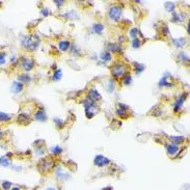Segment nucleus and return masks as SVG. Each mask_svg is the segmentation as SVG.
I'll return each mask as SVG.
<instances>
[{
  "mask_svg": "<svg viewBox=\"0 0 190 190\" xmlns=\"http://www.w3.org/2000/svg\"><path fill=\"white\" fill-rule=\"evenodd\" d=\"M12 187V183L11 182H9V181H4V182H2V188L4 190H7V189H9V188Z\"/></svg>",
  "mask_w": 190,
  "mask_h": 190,
  "instance_id": "obj_24",
  "label": "nucleus"
},
{
  "mask_svg": "<svg viewBox=\"0 0 190 190\" xmlns=\"http://www.w3.org/2000/svg\"><path fill=\"white\" fill-rule=\"evenodd\" d=\"M187 96H188V94H184V96H182L179 100H177V102L175 103V106H173V110H175V112H178L180 109H181L182 105H183L184 101H185V99H186Z\"/></svg>",
  "mask_w": 190,
  "mask_h": 190,
  "instance_id": "obj_9",
  "label": "nucleus"
},
{
  "mask_svg": "<svg viewBox=\"0 0 190 190\" xmlns=\"http://www.w3.org/2000/svg\"><path fill=\"white\" fill-rule=\"evenodd\" d=\"M179 146H177V144H168L166 146V151H167V154L169 155V156H175V155L178 154V152H179Z\"/></svg>",
  "mask_w": 190,
  "mask_h": 190,
  "instance_id": "obj_8",
  "label": "nucleus"
},
{
  "mask_svg": "<svg viewBox=\"0 0 190 190\" xmlns=\"http://www.w3.org/2000/svg\"><path fill=\"white\" fill-rule=\"evenodd\" d=\"M70 46H71V43L68 42V41H61L58 44V47L61 51H68Z\"/></svg>",
  "mask_w": 190,
  "mask_h": 190,
  "instance_id": "obj_13",
  "label": "nucleus"
},
{
  "mask_svg": "<svg viewBox=\"0 0 190 190\" xmlns=\"http://www.w3.org/2000/svg\"><path fill=\"white\" fill-rule=\"evenodd\" d=\"M87 97H88V99L91 100V102H97L99 101V100H101V95L99 94V91H96L95 88L91 89V91H88V94H87Z\"/></svg>",
  "mask_w": 190,
  "mask_h": 190,
  "instance_id": "obj_7",
  "label": "nucleus"
},
{
  "mask_svg": "<svg viewBox=\"0 0 190 190\" xmlns=\"http://www.w3.org/2000/svg\"><path fill=\"white\" fill-rule=\"evenodd\" d=\"M2 137V131H1V130H0V138Z\"/></svg>",
  "mask_w": 190,
  "mask_h": 190,
  "instance_id": "obj_33",
  "label": "nucleus"
},
{
  "mask_svg": "<svg viewBox=\"0 0 190 190\" xmlns=\"http://www.w3.org/2000/svg\"><path fill=\"white\" fill-rule=\"evenodd\" d=\"M123 80H124V83H125V84H126V85H129L130 83H131L132 79H131V76H130V75H126V76H124Z\"/></svg>",
  "mask_w": 190,
  "mask_h": 190,
  "instance_id": "obj_23",
  "label": "nucleus"
},
{
  "mask_svg": "<svg viewBox=\"0 0 190 190\" xmlns=\"http://www.w3.org/2000/svg\"><path fill=\"white\" fill-rule=\"evenodd\" d=\"M46 190H56L55 188H53V187H49V188H47Z\"/></svg>",
  "mask_w": 190,
  "mask_h": 190,
  "instance_id": "obj_31",
  "label": "nucleus"
},
{
  "mask_svg": "<svg viewBox=\"0 0 190 190\" xmlns=\"http://www.w3.org/2000/svg\"><path fill=\"white\" fill-rule=\"evenodd\" d=\"M104 29V26L102 25V24H96L95 26H94V30H95L97 33H101L102 31H103Z\"/></svg>",
  "mask_w": 190,
  "mask_h": 190,
  "instance_id": "obj_20",
  "label": "nucleus"
},
{
  "mask_svg": "<svg viewBox=\"0 0 190 190\" xmlns=\"http://www.w3.org/2000/svg\"><path fill=\"white\" fill-rule=\"evenodd\" d=\"M130 36H131V38H137V36H138V29L137 28H132L131 30H130Z\"/></svg>",
  "mask_w": 190,
  "mask_h": 190,
  "instance_id": "obj_21",
  "label": "nucleus"
},
{
  "mask_svg": "<svg viewBox=\"0 0 190 190\" xmlns=\"http://www.w3.org/2000/svg\"><path fill=\"white\" fill-rule=\"evenodd\" d=\"M159 84H160V86H169V83L167 82V78L166 77H164V78H162V80L160 81V83H159Z\"/></svg>",
  "mask_w": 190,
  "mask_h": 190,
  "instance_id": "obj_27",
  "label": "nucleus"
},
{
  "mask_svg": "<svg viewBox=\"0 0 190 190\" xmlns=\"http://www.w3.org/2000/svg\"><path fill=\"white\" fill-rule=\"evenodd\" d=\"M55 3H56L57 5H61L63 2H62V1H55Z\"/></svg>",
  "mask_w": 190,
  "mask_h": 190,
  "instance_id": "obj_30",
  "label": "nucleus"
},
{
  "mask_svg": "<svg viewBox=\"0 0 190 190\" xmlns=\"http://www.w3.org/2000/svg\"><path fill=\"white\" fill-rule=\"evenodd\" d=\"M20 80L23 81V82H28V81L30 80V78L27 75H21V76H20Z\"/></svg>",
  "mask_w": 190,
  "mask_h": 190,
  "instance_id": "obj_29",
  "label": "nucleus"
},
{
  "mask_svg": "<svg viewBox=\"0 0 190 190\" xmlns=\"http://www.w3.org/2000/svg\"><path fill=\"white\" fill-rule=\"evenodd\" d=\"M11 190H20V189H19V188H18V187H13Z\"/></svg>",
  "mask_w": 190,
  "mask_h": 190,
  "instance_id": "obj_32",
  "label": "nucleus"
},
{
  "mask_svg": "<svg viewBox=\"0 0 190 190\" xmlns=\"http://www.w3.org/2000/svg\"><path fill=\"white\" fill-rule=\"evenodd\" d=\"M94 163L99 167H104V166H106V165L109 164L110 160L108 158H106V157L102 156V155H98V156H96L95 160H94Z\"/></svg>",
  "mask_w": 190,
  "mask_h": 190,
  "instance_id": "obj_6",
  "label": "nucleus"
},
{
  "mask_svg": "<svg viewBox=\"0 0 190 190\" xmlns=\"http://www.w3.org/2000/svg\"><path fill=\"white\" fill-rule=\"evenodd\" d=\"M22 44L25 48L29 49V50H34L38 47V42L36 38H32L31 36H25L22 40Z\"/></svg>",
  "mask_w": 190,
  "mask_h": 190,
  "instance_id": "obj_4",
  "label": "nucleus"
},
{
  "mask_svg": "<svg viewBox=\"0 0 190 190\" xmlns=\"http://www.w3.org/2000/svg\"><path fill=\"white\" fill-rule=\"evenodd\" d=\"M51 153H52L53 155H58V154H60V153H62V149H61L59 146H55L54 148H52Z\"/></svg>",
  "mask_w": 190,
  "mask_h": 190,
  "instance_id": "obj_18",
  "label": "nucleus"
},
{
  "mask_svg": "<svg viewBox=\"0 0 190 190\" xmlns=\"http://www.w3.org/2000/svg\"><path fill=\"white\" fill-rule=\"evenodd\" d=\"M169 139L173 141V144H177V146L184 141V137L182 136H169Z\"/></svg>",
  "mask_w": 190,
  "mask_h": 190,
  "instance_id": "obj_14",
  "label": "nucleus"
},
{
  "mask_svg": "<svg viewBox=\"0 0 190 190\" xmlns=\"http://www.w3.org/2000/svg\"><path fill=\"white\" fill-rule=\"evenodd\" d=\"M9 164H11V160L7 159V157L0 158V165H2V166H9Z\"/></svg>",
  "mask_w": 190,
  "mask_h": 190,
  "instance_id": "obj_17",
  "label": "nucleus"
},
{
  "mask_svg": "<svg viewBox=\"0 0 190 190\" xmlns=\"http://www.w3.org/2000/svg\"><path fill=\"white\" fill-rule=\"evenodd\" d=\"M165 7H166V9L168 12H173V9H175V4L171 2H166L165 3Z\"/></svg>",
  "mask_w": 190,
  "mask_h": 190,
  "instance_id": "obj_22",
  "label": "nucleus"
},
{
  "mask_svg": "<svg viewBox=\"0 0 190 190\" xmlns=\"http://www.w3.org/2000/svg\"><path fill=\"white\" fill-rule=\"evenodd\" d=\"M61 76H62V72H61L60 69H57V70L54 72V74H53L52 79L53 80H59V79L61 78Z\"/></svg>",
  "mask_w": 190,
  "mask_h": 190,
  "instance_id": "obj_15",
  "label": "nucleus"
},
{
  "mask_svg": "<svg viewBox=\"0 0 190 190\" xmlns=\"http://www.w3.org/2000/svg\"><path fill=\"white\" fill-rule=\"evenodd\" d=\"M19 120H20V123L21 122H24V120H26V123H29V118H28V116L27 115H25V114H21V115L19 116Z\"/></svg>",
  "mask_w": 190,
  "mask_h": 190,
  "instance_id": "obj_28",
  "label": "nucleus"
},
{
  "mask_svg": "<svg viewBox=\"0 0 190 190\" xmlns=\"http://www.w3.org/2000/svg\"><path fill=\"white\" fill-rule=\"evenodd\" d=\"M129 107L126 105H124V104L122 103H118L117 104V109H116V111H117V114L120 116V118H126L128 117V115H129Z\"/></svg>",
  "mask_w": 190,
  "mask_h": 190,
  "instance_id": "obj_5",
  "label": "nucleus"
},
{
  "mask_svg": "<svg viewBox=\"0 0 190 190\" xmlns=\"http://www.w3.org/2000/svg\"><path fill=\"white\" fill-rule=\"evenodd\" d=\"M22 89H23V84H22L21 82L16 81V82H14L13 85H12V91H13L14 93H20Z\"/></svg>",
  "mask_w": 190,
  "mask_h": 190,
  "instance_id": "obj_12",
  "label": "nucleus"
},
{
  "mask_svg": "<svg viewBox=\"0 0 190 190\" xmlns=\"http://www.w3.org/2000/svg\"><path fill=\"white\" fill-rule=\"evenodd\" d=\"M11 120V115L4 112H0V122H7Z\"/></svg>",
  "mask_w": 190,
  "mask_h": 190,
  "instance_id": "obj_16",
  "label": "nucleus"
},
{
  "mask_svg": "<svg viewBox=\"0 0 190 190\" xmlns=\"http://www.w3.org/2000/svg\"><path fill=\"white\" fill-rule=\"evenodd\" d=\"M122 14H123L122 9H120V7L114 5V7H112L111 9H109L108 15H109L110 19H112L113 21H120V19L122 18Z\"/></svg>",
  "mask_w": 190,
  "mask_h": 190,
  "instance_id": "obj_3",
  "label": "nucleus"
},
{
  "mask_svg": "<svg viewBox=\"0 0 190 190\" xmlns=\"http://www.w3.org/2000/svg\"><path fill=\"white\" fill-rule=\"evenodd\" d=\"M5 56H7V54L4 52L0 53V66H2L3 63H5Z\"/></svg>",
  "mask_w": 190,
  "mask_h": 190,
  "instance_id": "obj_25",
  "label": "nucleus"
},
{
  "mask_svg": "<svg viewBox=\"0 0 190 190\" xmlns=\"http://www.w3.org/2000/svg\"><path fill=\"white\" fill-rule=\"evenodd\" d=\"M36 120H40V122H45L47 120V115L46 112L44 111V109H40L36 112V115H34Z\"/></svg>",
  "mask_w": 190,
  "mask_h": 190,
  "instance_id": "obj_10",
  "label": "nucleus"
},
{
  "mask_svg": "<svg viewBox=\"0 0 190 190\" xmlns=\"http://www.w3.org/2000/svg\"><path fill=\"white\" fill-rule=\"evenodd\" d=\"M101 57L104 61H109L110 59H111V54H110L109 52H103L101 55Z\"/></svg>",
  "mask_w": 190,
  "mask_h": 190,
  "instance_id": "obj_19",
  "label": "nucleus"
},
{
  "mask_svg": "<svg viewBox=\"0 0 190 190\" xmlns=\"http://www.w3.org/2000/svg\"><path fill=\"white\" fill-rule=\"evenodd\" d=\"M127 72V67L123 63H116L113 67H111V74L115 78H120L124 77Z\"/></svg>",
  "mask_w": 190,
  "mask_h": 190,
  "instance_id": "obj_1",
  "label": "nucleus"
},
{
  "mask_svg": "<svg viewBox=\"0 0 190 190\" xmlns=\"http://www.w3.org/2000/svg\"><path fill=\"white\" fill-rule=\"evenodd\" d=\"M84 105H85V111H86V116L88 118H91L98 112L99 108L96 106V103H94V102L91 101H84Z\"/></svg>",
  "mask_w": 190,
  "mask_h": 190,
  "instance_id": "obj_2",
  "label": "nucleus"
},
{
  "mask_svg": "<svg viewBox=\"0 0 190 190\" xmlns=\"http://www.w3.org/2000/svg\"><path fill=\"white\" fill-rule=\"evenodd\" d=\"M33 67H34V62H33V60H31V59H25V60L23 61V68L25 71L32 70Z\"/></svg>",
  "mask_w": 190,
  "mask_h": 190,
  "instance_id": "obj_11",
  "label": "nucleus"
},
{
  "mask_svg": "<svg viewBox=\"0 0 190 190\" xmlns=\"http://www.w3.org/2000/svg\"><path fill=\"white\" fill-rule=\"evenodd\" d=\"M140 41L138 40V38H134L133 42H132V46H133V48H138V47H140Z\"/></svg>",
  "mask_w": 190,
  "mask_h": 190,
  "instance_id": "obj_26",
  "label": "nucleus"
}]
</instances>
